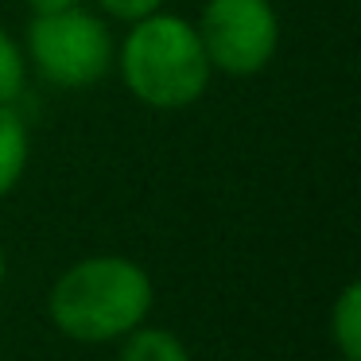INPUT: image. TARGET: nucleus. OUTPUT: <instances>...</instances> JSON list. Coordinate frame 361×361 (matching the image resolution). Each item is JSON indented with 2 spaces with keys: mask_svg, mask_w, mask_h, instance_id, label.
<instances>
[{
  "mask_svg": "<svg viewBox=\"0 0 361 361\" xmlns=\"http://www.w3.org/2000/svg\"><path fill=\"white\" fill-rule=\"evenodd\" d=\"M152 276L128 257H86L71 264L47 295V314L66 338L102 345L136 330L152 311Z\"/></svg>",
  "mask_w": 361,
  "mask_h": 361,
  "instance_id": "f257e3e1",
  "label": "nucleus"
},
{
  "mask_svg": "<svg viewBox=\"0 0 361 361\" xmlns=\"http://www.w3.org/2000/svg\"><path fill=\"white\" fill-rule=\"evenodd\" d=\"M117 66L128 94L159 113L195 105L214 74L195 24L171 12L136 20L117 51Z\"/></svg>",
  "mask_w": 361,
  "mask_h": 361,
  "instance_id": "f03ea898",
  "label": "nucleus"
},
{
  "mask_svg": "<svg viewBox=\"0 0 361 361\" xmlns=\"http://www.w3.org/2000/svg\"><path fill=\"white\" fill-rule=\"evenodd\" d=\"M27 55L51 86L86 90L109 74L113 35L105 20L82 4L63 12H39L27 27Z\"/></svg>",
  "mask_w": 361,
  "mask_h": 361,
  "instance_id": "7ed1b4c3",
  "label": "nucleus"
},
{
  "mask_svg": "<svg viewBox=\"0 0 361 361\" xmlns=\"http://www.w3.org/2000/svg\"><path fill=\"white\" fill-rule=\"evenodd\" d=\"M210 71L252 78L280 47V16L272 0H206L195 24Z\"/></svg>",
  "mask_w": 361,
  "mask_h": 361,
  "instance_id": "20e7f679",
  "label": "nucleus"
},
{
  "mask_svg": "<svg viewBox=\"0 0 361 361\" xmlns=\"http://www.w3.org/2000/svg\"><path fill=\"white\" fill-rule=\"evenodd\" d=\"M27 152H32V140H27L24 117L12 105H0V198L24 179Z\"/></svg>",
  "mask_w": 361,
  "mask_h": 361,
  "instance_id": "39448f33",
  "label": "nucleus"
},
{
  "mask_svg": "<svg viewBox=\"0 0 361 361\" xmlns=\"http://www.w3.org/2000/svg\"><path fill=\"white\" fill-rule=\"evenodd\" d=\"M330 338L338 345V357L361 361V283L350 280L342 295L330 307Z\"/></svg>",
  "mask_w": 361,
  "mask_h": 361,
  "instance_id": "423d86ee",
  "label": "nucleus"
},
{
  "mask_svg": "<svg viewBox=\"0 0 361 361\" xmlns=\"http://www.w3.org/2000/svg\"><path fill=\"white\" fill-rule=\"evenodd\" d=\"M117 361H190L187 345L164 326H136L121 338Z\"/></svg>",
  "mask_w": 361,
  "mask_h": 361,
  "instance_id": "0eeeda50",
  "label": "nucleus"
},
{
  "mask_svg": "<svg viewBox=\"0 0 361 361\" xmlns=\"http://www.w3.org/2000/svg\"><path fill=\"white\" fill-rule=\"evenodd\" d=\"M27 86V63L20 43L0 27V105H12Z\"/></svg>",
  "mask_w": 361,
  "mask_h": 361,
  "instance_id": "6e6552de",
  "label": "nucleus"
},
{
  "mask_svg": "<svg viewBox=\"0 0 361 361\" xmlns=\"http://www.w3.org/2000/svg\"><path fill=\"white\" fill-rule=\"evenodd\" d=\"M105 16L113 20H125V24H136V20L152 16V12L164 8V0H97Z\"/></svg>",
  "mask_w": 361,
  "mask_h": 361,
  "instance_id": "1a4fd4ad",
  "label": "nucleus"
},
{
  "mask_svg": "<svg viewBox=\"0 0 361 361\" xmlns=\"http://www.w3.org/2000/svg\"><path fill=\"white\" fill-rule=\"evenodd\" d=\"M32 4V12L39 16V12H63V8H74V4H82V0H27Z\"/></svg>",
  "mask_w": 361,
  "mask_h": 361,
  "instance_id": "9d476101",
  "label": "nucleus"
},
{
  "mask_svg": "<svg viewBox=\"0 0 361 361\" xmlns=\"http://www.w3.org/2000/svg\"><path fill=\"white\" fill-rule=\"evenodd\" d=\"M4 272H8V260H4V249H0V288H4Z\"/></svg>",
  "mask_w": 361,
  "mask_h": 361,
  "instance_id": "9b49d317",
  "label": "nucleus"
},
{
  "mask_svg": "<svg viewBox=\"0 0 361 361\" xmlns=\"http://www.w3.org/2000/svg\"><path fill=\"white\" fill-rule=\"evenodd\" d=\"M338 361H345V357H338Z\"/></svg>",
  "mask_w": 361,
  "mask_h": 361,
  "instance_id": "f8f14e48",
  "label": "nucleus"
}]
</instances>
